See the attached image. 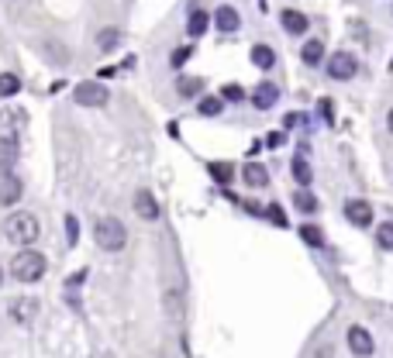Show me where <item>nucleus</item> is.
Here are the masks:
<instances>
[{
  "mask_svg": "<svg viewBox=\"0 0 393 358\" xmlns=\"http://www.w3.org/2000/svg\"><path fill=\"white\" fill-rule=\"evenodd\" d=\"M196 111H200L204 118H218V114L225 111V100H221V97H204V100L196 104Z\"/></svg>",
  "mask_w": 393,
  "mask_h": 358,
  "instance_id": "nucleus-22",
  "label": "nucleus"
},
{
  "mask_svg": "<svg viewBox=\"0 0 393 358\" xmlns=\"http://www.w3.org/2000/svg\"><path fill=\"white\" fill-rule=\"evenodd\" d=\"M214 25H218L221 32H238V28H241V14H238L235 7H228V4H225V7H218V11H214Z\"/></svg>",
  "mask_w": 393,
  "mask_h": 358,
  "instance_id": "nucleus-12",
  "label": "nucleus"
},
{
  "mask_svg": "<svg viewBox=\"0 0 393 358\" xmlns=\"http://www.w3.org/2000/svg\"><path fill=\"white\" fill-rule=\"evenodd\" d=\"M207 172H211L218 183H232V179H235V165H228V162H211Z\"/></svg>",
  "mask_w": 393,
  "mask_h": 358,
  "instance_id": "nucleus-23",
  "label": "nucleus"
},
{
  "mask_svg": "<svg viewBox=\"0 0 393 358\" xmlns=\"http://www.w3.org/2000/svg\"><path fill=\"white\" fill-rule=\"evenodd\" d=\"M241 97H245V90H241V86H238V83H228V86H225V90H221V100H241Z\"/></svg>",
  "mask_w": 393,
  "mask_h": 358,
  "instance_id": "nucleus-28",
  "label": "nucleus"
},
{
  "mask_svg": "<svg viewBox=\"0 0 393 358\" xmlns=\"http://www.w3.org/2000/svg\"><path fill=\"white\" fill-rule=\"evenodd\" d=\"M300 238L307 241V245H314V248H321V245H324V235L317 231L314 224H304V228H300Z\"/></svg>",
  "mask_w": 393,
  "mask_h": 358,
  "instance_id": "nucleus-26",
  "label": "nucleus"
},
{
  "mask_svg": "<svg viewBox=\"0 0 393 358\" xmlns=\"http://www.w3.org/2000/svg\"><path fill=\"white\" fill-rule=\"evenodd\" d=\"M4 235H7V241H14V245H35L41 235L39 228V217L35 214H28V210H18V214H11L7 221H4Z\"/></svg>",
  "mask_w": 393,
  "mask_h": 358,
  "instance_id": "nucleus-1",
  "label": "nucleus"
},
{
  "mask_svg": "<svg viewBox=\"0 0 393 358\" xmlns=\"http://www.w3.org/2000/svg\"><path fill=\"white\" fill-rule=\"evenodd\" d=\"M300 59H304L307 66H317V62L324 59V45H321L317 39H311L307 45H304V48H300Z\"/></svg>",
  "mask_w": 393,
  "mask_h": 358,
  "instance_id": "nucleus-19",
  "label": "nucleus"
},
{
  "mask_svg": "<svg viewBox=\"0 0 393 358\" xmlns=\"http://www.w3.org/2000/svg\"><path fill=\"white\" fill-rule=\"evenodd\" d=\"M355 73H359V62H355V55L352 52H345V48H342V52H335V55H331V59H328V76H331V80H352Z\"/></svg>",
  "mask_w": 393,
  "mask_h": 358,
  "instance_id": "nucleus-5",
  "label": "nucleus"
},
{
  "mask_svg": "<svg viewBox=\"0 0 393 358\" xmlns=\"http://www.w3.org/2000/svg\"><path fill=\"white\" fill-rule=\"evenodd\" d=\"M73 100H76L79 107H104L107 100H111V93H107V86L97 80H86L79 83L76 90H73Z\"/></svg>",
  "mask_w": 393,
  "mask_h": 358,
  "instance_id": "nucleus-4",
  "label": "nucleus"
},
{
  "mask_svg": "<svg viewBox=\"0 0 393 358\" xmlns=\"http://www.w3.org/2000/svg\"><path fill=\"white\" fill-rule=\"evenodd\" d=\"M207 25H211L207 11H194V14H190V21H187V32H190L194 39H200V35L207 32Z\"/></svg>",
  "mask_w": 393,
  "mask_h": 358,
  "instance_id": "nucleus-20",
  "label": "nucleus"
},
{
  "mask_svg": "<svg viewBox=\"0 0 393 358\" xmlns=\"http://www.w3.org/2000/svg\"><path fill=\"white\" fill-rule=\"evenodd\" d=\"M190 52H194V48H176V52H173V66L180 69V66H183V62L190 59Z\"/></svg>",
  "mask_w": 393,
  "mask_h": 358,
  "instance_id": "nucleus-29",
  "label": "nucleus"
},
{
  "mask_svg": "<svg viewBox=\"0 0 393 358\" xmlns=\"http://www.w3.org/2000/svg\"><path fill=\"white\" fill-rule=\"evenodd\" d=\"M293 176H297V183H300V186H311V183H314V172H311V165H307L304 156H297V159H293Z\"/></svg>",
  "mask_w": 393,
  "mask_h": 358,
  "instance_id": "nucleus-21",
  "label": "nucleus"
},
{
  "mask_svg": "<svg viewBox=\"0 0 393 358\" xmlns=\"http://www.w3.org/2000/svg\"><path fill=\"white\" fill-rule=\"evenodd\" d=\"M18 90H21V80H18L14 73H4V76H0V97H14Z\"/></svg>",
  "mask_w": 393,
  "mask_h": 358,
  "instance_id": "nucleus-25",
  "label": "nucleus"
},
{
  "mask_svg": "<svg viewBox=\"0 0 393 358\" xmlns=\"http://www.w3.org/2000/svg\"><path fill=\"white\" fill-rule=\"evenodd\" d=\"M11 317L18 320V324H32V320L39 317V300H32V296L14 300V303H11Z\"/></svg>",
  "mask_w": 393,
  "mask_h": 358,
  "instance_id": "nucleus-9",
  "label": "nucleus"
},
{
  "mask_svg": "<svg viewBox=\"0 0 393 358\" xmlns=\"http://www.w3.org/2000/svg\"><path fill=\"white\" fill-rule=\"evenodd\" d=\"M176 90H180V97H187V100H190V97H200V93H204V80H200V76H183V80L176 83Z\"/></svg>",
  "mask_w": 393,
  "mask_h": 358,
  "instance_id": "nucleus-17",
  "label": "nucleus"
},
{
  "mask_svg": "<svg viewBox=\"0 0 393 358\" xmlns=\"http://www.w3.org/2000/svg\"><path fill=\"white\" fill-rule=\"evenodd\" d=\"M18 162V142L14 138H0V169H7V165H14Z\"/></svg>",
  "mask_w": 393,
  "mask_h": 358,
  "instance_id": "nucleus-16",
  "label": "nucleus"
},
{
  "mask_svg": "<svg viewBox=\"0 0 393 358\" xmlns=\"http://www.w3.org/2000/svg\"><path fill=\"white\" fill-rule=\"evenodd\" d=\"M66 231H69V245L76 241V221L73 217H66Z\"/></svg>",
  "mask_w": 393,
  "mask_h": 358,
  "instance_id": "nucleus-31",
  "label": "nucleus"
},
{
  "mask_svg": "<svg viewBox=\"0 0 393 358\" xmlns=\"http://www.w3.org/2000/svg\"><path fill=\"white\" fill-rule=\"evenodd\" d=\"M45 255L41 252H32V248H25V252H18L14 255V262H11V276L18 279V282H39L45 276Z\"/></svg>",
  "mask_w": 393,
  "mask_h": 358,
  "instance_id": "nucleus-3",
  "label": "nucleus"
},
{
  "mask_svg": "<svg viewBox=\"0 0 393 358\" xmlns=\"http://www.w3.org/2000/svg\"><path fill=\"white\" fill-rule=\"evenodd\" d=\"M93 241L104 252H121L128 245V231H124V224L118 217H97L93 221Z\"/></svg>",
  "mask_w": 393,
  "mask_h": 358,
  "instance_id": "nucleus-2",
  "label": "nucleus"
},
{
  "mask_svg": "<svg viewBox=\"0 0 393 358\" xmlns=\"http://www.w3.org/2000/svg\"><path fill=\"white\" fill-rule=\"evenodd\" d=\"M283 32H286V35H304V32H307V18H304L300 11H290V7H286V11H283Z\"/></svg>",
  "mask_w": 393,
  "mask_h": 358,
  "instance_id": "nucleus-14",
  "label": "nucleus"
},
{
  "mask_svg": "<svg viewBox=\"0 0 393 358\" xmlns=\"http://www.w3.org/2000/svg\"><path fill=\"white\" fill-rule=\"evenodd\" d=\"M118 41H121V32L118 28H107V32L97 35V48L100 52H111V48H118Z\"/></svg>",
  "mask_w": 393,
  "mask_h": 358,
  "instance_id": "nucleus-24",
  "label": "nucleus"
},
{
  "mask_svg": "<svg viewBox=\"0 0 393 358\" xmlns=\"http://www.w3.org/2000/svg\"><path fill=\"white\" fill-rule=\"evenodd\" d=\"M21 193H25L21 179L11 169H0V207H14L21 200Z\"/></svg>",
  "mask_w": 393,
  "mask_h": 358,
  "instance_id": "nucleus-6",
  "label": "nucleus"
},
{
  "mask_svg": "<svg viewBox=\"0 0 393 358\" xmlns=\"http://www.w3.org/2000/svg\"><path fill=\"white\" fill-rule=\"evenodd\" d=\"M241 179H245L248 186H255V190H259V186H266V183H269V169H266V165H259V162H248V165L241 169Z\"/></svg>",
  "mask_w": 393,
  "mask_h": 358,
  "instance_id": "nucleus-13",
  "label": "nucleus"
},
{
  "mask_svg": "<svg viewBox=\"0 0 393 358\" xmlns=\"http://www.w3.org/2000/svg\"><path fill=\"white\" fill-rule=\"evenodd\" d=\"M0 282H4V273H0Z\"/></svg>",
  "mask_w": 393,
  "mask_h": 358,
  "instance_id": "nucleus-33",
  "label": "nucleus"
},
{
  "mask_svg": "<svg viewBox=\"0 0 393 358\" xmlns=\"http://www.w3.org/2000/svg\"><path fill=\"white\" fill-rule=\"evenodd\" d=\"M293 207H297L300 214H314V210H317V197L307 190V186H300V190L293 193Z\"/></svg>",
  "mask_w": 393,
  "mask_h": 358,
  "instance_id": "nucleus-15",
  "label": "nucleus"
},
{
  "mask_svg": "<svg viewBox=\"0 0 393 358\" xmlns=\"http://www.w3.org/2000/svg\"><path fill=\"white\" fill-rule=\"evenodd\" d=\"M349 348H352V355L366 358L376 352V345H373V334L366 331V327H349Z\"/></svg>",
  "mask_w": 393,
  "mask_h": 358,
  "instance_id": "nucleus-7",
  "label": "nucleus"
},
{
  "mask_svg": "<svg viewBox=\"0 0 393 358\" xmlns=\"http://www.w3.org/2000/svg\"><path fill=\"white\" fill-rule=\"evenodd\" d=\"M345 217L355 228H366V224H373V207L366 200H345Z\"/></svg>",
  "mask_w": 393,
  "mask_h": 358,
  "instance_id": "nucleus-8",
  "label": "nucleus"
},
{
  "mask_svg": "<svg viewBox=\"0 0 393 358\" xmlns=\"http://www.w3.org/2000/svg\"><path fill=\"white\" fill-rule=\"evenodd\" d=\"M376 241H380V248L393 252V224H380L376 228Z\"/></svg>",
  "mask_w": 393,
  "mask_h": 358,
  "instance_id": "nucleus-27",
  "label": "nucleus"
},
{
  "mask_svg": "<svg viewBox=\"0 0 393 358\" xmlns=\"http://www.w3.org/2000/svg\"><path fill=\"white\" fill-rule=\"evenodd\" d=\"M390 131H393V111H390Z\"/></svg>",
  "mask_w": 393,
  "mask_h": 358,
  "instance_id": "nucleus-32",
  "label": "nucleus"
},
{
  "mask_svg": "<svg viewBox=\"0 0 393 358\" xmlns=\"http://www.w3.org/2000/svg\"><path fill=\"white\" fill-rule=\"evenodd\" d=\"M266 214H269V217H273L276 224H286V217H283V210H279V207H276V203H273V207H266Z\"/></svg>",
  "mask_w": 393,
  "mask_h": 358,
  "instance_id": "nucleus-30",
  "label": "nucleus"
},
{
  "mask_svg": "<svg viewBox=\"0 0 393 358\" xmlns=\"http://www.w3.org/2000/svg\"><path fill=\"white\" fill-rule=\"evenodd\" d=\"M135 214H138L142 221H156L159 217V203L149 190H138V193H135Z\"/></svg>",
  "mask_w": 393,
  "mask_h": 358,
  "instance_id": "nucleus-10",
  "label": "nucleus"
},
{
  "mask_svg": "<svg viewBox=\"0 0 393 358\" xmlns=\"http://www.w3.org/2000/svg\"><path fill=\"white\" fill-rule=\"evenodd\" d=\"M276 100H279V86H276V83H259L255 93H252V104H255L259 111H269Z\"/></svg>",
  "mask_w": 393,
  "mask_h": 358,
  "instance_id": "nucleus-11",
  "label": "nucleus"
},
{
  "mask_svg": "<svg viewBox=\"0 0 393 358\" xmlns=\"http://www.w3.org/2000/svg\"><path fill=\"white\" fill-rule=\"evenodd\" d=\"M252 62H255L259 69H273L276 52L269 48V45H255V48H252Z\"/></svg>",
  "mask_w": 393,
  "mask_h": 358,
  "instance_id": "nucleus-18",
  "label": "nucleus"
}]
</instances>
